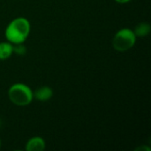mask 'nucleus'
Returning a JSON list of instances; mask_svg holds the SVG:
<instances>
[{
    "instance_id": "9",
    "label": "nucleus",
    "mask_w": 151,
    "mask_h": 151,
    "mask_svg": "<svg viewBox=\"0 0 151 151\" xmlns=\"http://www.w3.org/2000/svg\"><path fill=\"white\" fill-rule=\"evenodd\" d=\"M147 150L148 151H150V148H148V147H143V146H141V147H139V148L136 149V150Z\"/></svg>"
},
{
    "instance_id": "12",
    "label": "nucleus",
    "mask_w": 151,
    "mask_h": 151,
    "mask_svg": "<svg viewBox=\"0 0 151 151\" xmlns=\"http://www.w3.org/2000/svg\"><path fill=\"white\" fill-rule=\"evenodd\" d=\"M0 127H1V121H0Z\"/></svg>"
},
{
    "instance_id": "1",
    "label": "nucleus",
    "mask_w": 151,
    "mask_h": 151,
    "mask_svg": "<svg viewBox=\"0 0 151 151\" xmlns=\"http://www.w3.org/2000/svg\"><path fill=\"white\" fill-rule=\"evenodd\" d=\"M30 30L31 25L28 19L24 17H19L8 24L4 35L7 42L12 44L23 43L27 39Z\"/></svg>"
},
{
    "instance_id": "10",
    "label": "nucleus",
    "mask_w": 151,
    "mask_h": 151,
    "mask_svg": "<svg viewBox=\"0 0 151 151\" xmlns=\"http://www.w3.org/2000/svg\"><path fill=\"white\" fill-rule=\"evenodd\" d=\"M115 1L117 3H119V4H127V3H129L132 0H115Z\"/></svg>"
},
{
    "instance_id": "11",
    "label": "nucleus",
    "mask_w": 151,
    "mask_h": 151,
    "mask_svg": "<svg viewBox=\"0 0 151 151\" xmlns=\"http://www.w3.org/2000/svg\"><path fill=\"white\" fill-rule=\"evenodd\" d=\"M0 147H1V141H0Z\"/></svg>"
},
{
    "instance_id": "6",
    "label": "nucleus",
    "mask_w": 151,
    "mask_h": 151,
    "mask_svg": "<svg viewBox=\"0 0 151 151\" xmlns=\"http://www.w3.org/2000/svg\"><path fill=\"white\" fill-rule=\"evenodd\" d=\"M13 54V44L9 42H0V60H5Z\"/></svg>"
},
{
    "instance_id": "8",
    "label": "nucleus",
    "mask_w": 151,
    "mask_h": 151,
    "mask_svg": "<svg viewBox=\"0 0 151 151\" xmlns=\"http://www.w3.org/2000/svg\"><path fill=\"white\" fill-rule=\"evenodd\" d=\"M27 52V48L23 45V43H17L13 44V53H16L17 55H24Z\"/></svg>"
},
{
    "instance_id": "4",
    "label": "nucleus",
    "mask_w": 151,
    "mask_h": 151,
    "mask_svg": "<svg viewBox=\"0 0 151 151\" xmlns=\"http://www.w3.org/2000/svg\"><path fill=\"white\" fill-rule=\"evenodd\" d=\"M45 141L39 136H35L29 139L26 144L27 151H42L45 150Z\"/></svg>"
},
{
    "instance_id": "5",
    "label": "nucleus",
    "mask_w": 151,
    "mask_h": 151,
    "mask_svg": "<svg viewBox=\"0 0 151 151\" xmlns=\"http://www.w3.org/2000/svg\"><path fill=\"white\" fill-rule=\"evenodd\" d=\"M33 94L34 98L41 102H46L53 96V90L48 86H42L33 92Z\"/></svg>"
},
{
    "instance_id": "3",
    "label": "nucleus",
    "mask_w": 151,
    "mask_h": 151,
    "mask_svg": "<svg viewBox=\"0 0 151 151\" xmlns=\"http://www.w3.org/2000/svg\"><path fill=\"white\" fill-rule=\"evenodd\" d=\"M136 39L137 37L134 30L129 28H122L115 34L112 41V45L116 50L124 52L134 46Z\"/></svg>"
},
{
    "instance_id": "2",
    "label": "nucleus",
    "mask_w": 151,
    "mask_h": 151,
    "mask_svg": "<svg viewBox=\"0 0 151 151\" xmlns=\"http://www.w3.org/2000/svg\"><path fill=\"white\" fill-rule=\"evenodd\" d=\"M8 97L13 104L18 106H26L32 103L34 94L27 85L16 83L11 86L8 89Z\"/></svg>"
},
{
    "instance_id": "7",
    "label": "nucleus",
    "mask_w": 151,
    "mask_h": 151,
    "mask_svg": "<svg viewBox=\"0 0 151 151\" xmlns=\"http://www.w3.org/2000/svg\"><path fill=\"white\" fill-rule=\"evenodd\" d=\"M150 29L151 27L150 23H148V22H141L135 27L134 32L136 37H144V36H147L150 34Z\"/></svg>"
}]
</instances>
